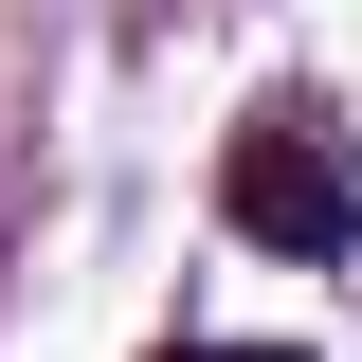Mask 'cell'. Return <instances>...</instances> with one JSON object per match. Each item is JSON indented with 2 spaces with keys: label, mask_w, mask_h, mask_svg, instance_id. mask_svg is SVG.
Masks as SVG:
<instances>
[{
  "label": "cell",
  "mask_w": 362,
  "mask_h": 362,
  "mask_svg": "<svg viewBox=\"0 0 362 362\" xmlns=\"http://www.w3.org/2000/svg\"><path fill=\"white\" fill-rule=\"evenodd\" d=\"M218 218L254 235V254H362V145L326 127V109H254V127L218 145Z\"/></svg>",
  "instance_id": "6da1fadb"
},
{
  "label": "cell",
  "mask_w": 362,
  "mask_h": 362,
  "mask_svg": "<svg viewBox=\"0 0 362 362\" xmlns=\"http://www.w3.org/2000/svg\"><path fill=\"white\" fill-rule=\"evenodd\" d=\"M163 362H290V344H163Z\"/></svg>",
  "instance_id": "7a4b0ae2"
}]
</instances>
